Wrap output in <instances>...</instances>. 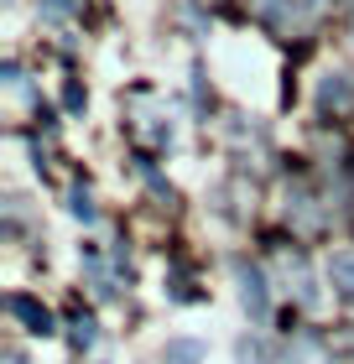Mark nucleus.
I'll return each mask as SVG.
<instances>
[{
  "mask_svg": "<svg viewBox=\"0 0 354 364\" xmlns=\"http://www.w3.org/2000/svg\"><path fill=\"white\" fill-rule=\"evenodd\" d=\"M250 6H256L261 21L276 26V31H308L318 21V6H323V0H250Z\"/></svg>",
  "mask_w": 354,
  "mask_h": 364,
  "instance_id": "obj_1",
  "label": "nucleus"
},
{
  "mask_svg": "<svg viewBox=\"0 0 354 364\" xmlns=\"http://www.w3.org/2000/svg\"><path fill=\"white\" fill-rule=\"evenodd\" d=\"M234 281H240V302H245V312H250L256 323H266V318H271V291H266L261 266H245V260H234Z\"/></svg>",
  "mask_w": 354,
  "mask_h": 364,
  "instance_id": "obj_2",
  "label": "nucleus"
},
{
  "mask_svg": "<svg viewBox=\"0 0 354 364\" xmlns=\"http://www.w3.org/2000/svg\"><path fill=\"white\" fill-rule=\"evenodd\" d=\"M6 307H11V318H21V323H26V333H53V312H47L42 302H31L26 291H16Z\"/></svg>",
  "mask_w": 354,
  "mask_h": 364,
  "instance_id": "obj_3",
  "label": "nucleus"
},
{
  "mask_svg": "<svg viewBox=\"0 0 354 364\" xmlns=\"http://www.w3.org/2000/svg\"><path fill=\"white\" fill-rule=\"evenodd\" d=\"M318 105H323V109H344V105H354V73H328L323 89H318Z\"/></svg>",
  "mask_w": 354,
  "mask_h": 364,
  "instance_id": "obj_4",
  "label": "nucleus"
},
{
  "mask_svg": "<svg viewBox=\"0 0 354 364\" xmlns=\"http://www.w3.org/2000/svg\"><path fill=\"white\" fill-rule=\"evenodd\" d=\"M328 281H333V296H339V302H354V250H339L328 260Z\"/></svg>",
  "mask_w": 354,
  "mask_h": 364,
  "instance_id": "obj_5",
  "label": "nucleus"
},
{
  "mask_svg": "<svg viewBox=\"0 0 354 364\" xmlns=\"http://www.w3.org/2000/svg\"><path fill=\"white\" fill-rule=\"evenodd\" d=\"M162 364H204V343L172 338V343H167V354H162Z\"/></svg>",
  "mask_w": 354,
  "mask_h": 364,
  "instance_id": "obj_6",
  "label": "nucleus"
},
{
  "mask_svg": "<svg viewBox=\"0 0 354 364\" xmlns=\"http://www.w3.org/2000/svg\"><path fill=\"white\" fill-rule=\"evenodd\" d=\"M89 343H94V318L78 312V318H73V349H89Z\"/></svg>",
  "mask_w": 354,
  "mask_h": 364,
  "instance_id": "obj_7",
  "label": "nucleus"
},
{
  "mask_svg": "<svg viewBox=\"0 0 354 364\" xmlns=\"http://www.w3.org/2000/svg\"><path fill=\"white\" fill-rule=\"evenodd\" d=\"M73 213L83 224H94V198H89V188H73Z\"/></svg>",
  "mask_w": 354,
  "mask_h": 364,
  "instance_id": "obj_8",
  "label": "nucleus"
},
{
  "mask_svg": "<svg viewBox=\"0 0 354 364\" xmlns=\"http://www.w3.org/2000/svg\"><path fill=\"white\" fill-rule=\"evenodd\" d=\"M73 6H78V0H42V11H47V16H68Z\"/></svg>",
  "mask_w": 354,
  "mask_h": 364,
  "instance_id": "obj_9",
  "label": "nucleus"
},
{
  "mask_svg": "<svg viewBox=\"0 0 354 364\" xmlns=\"http://www.w3.org/2000/svg\"><path fill=\"white\" fill-rule=\"evenodd\" d=\"M344 354H349V359H354V333H349V338H344Z\"/></svg>",
  "mask_w": 354,
  "mask_h": 364,
  "instance_id": "obj_10",
  "label": "nucleus"
},
{
  "mask_svg": "<svg viewBox=\"0 0 354 364\" xmlns=\"http://www.w3.org/2000/svg\"><path fill=\"white\" fill-rule=\"evenodd\" d=\"M11 364H26V359H21V354H11Z\"/></svg>",
  "mask_w": 354,
  "mask_h": 364,
  "instance_id": "obj_11",
  "label": "nucleus"
}]
</instances>
